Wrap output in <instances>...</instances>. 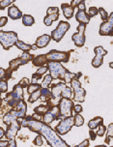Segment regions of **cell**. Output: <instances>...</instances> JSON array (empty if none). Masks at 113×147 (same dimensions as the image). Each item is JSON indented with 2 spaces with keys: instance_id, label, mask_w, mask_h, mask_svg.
<instances>
[{
  "instance_id": "cell-1",
  "label": "cell",
  "mask_w": 113,
  "mask_h": 147,
  "mask_svg": "<svg viewBox=\"0 0 113 147\" xmlns=\"http://www.w3.org/2000/svg\"><path fill=\"white\" fill-rule=\"evenodd\" d=\"M22 126L24 128H27L31 132L36 133L38 135H41L49 146L51 147H70L67 142L60 138V136L55 132L51 127L48 125H46L43 121L36 120L32 115L25 116L22 119Z\"/></svg>"
},
{
  "instance_id": "cell-2",
  "label": "cell",
  "mask_w": 113,
  "mask_h": 147,
  "mask_svg": "<svg viewBox=\"0 0 113 147\" xmlns=\"http://www.w3.org/2000/svg\"><path fill=\"white\" fill-rule=\"evenodd\" d=\"M71 52L72 51H60L57 49H51L46 54H40L35 56L32 60V63L36 67H43L48 65L49 62H59L67 63L69 61Z\"/></svg>"
},
{
  "instance_id": "cell-3",
  "label": "cell",
  "mask_w": 113,
  "mask_h": 147,
  "mask_svg": "<svg viewBox=\"0 0 113 147\" xmlns=\"http://www.w3.org/2000/svg\"><path fill=\"white\" fill-rule=\"evenodd\" d=\"M26 110H27V105H26L24 101H22L15 109H11L10 111H8L7 113L4 114L3 116L4 124L9 126L12 122L15 121V120L23 119L25 117Z\"/></svg>"
},
{
  "instance_id": "cell-4",
  "label": "cell",
  "mask_w": 113,
  "mask_h": 147,
  "mask_svg": "<svg viewBox=\"0 0 113 147\" xmlns=\"http://www.w3.org/2000/svg\"><path fill=\"white\" fill-rule=\"evenodd\" d=\"M34 55L30 54L29 52H23L22 55H20L18 57H17L15 59H13L9 62V67L6 70V78L7 80H9L10 78L12 77L13 72H15L18 68L22 65L27 64L28 62L32 61L34 59Z\"/></svg>"
},
{
  "instance_id": "cell-5",
  "label": "cell",
  "mask_w": 113,
  "mask_h": 147,
  "mask_svg": "<svg viewBox=\"0 0 113 147\" xmlns=\"http://www.w3.org/2000/svg\"><path fill=\"white\" fill-rule=\"evenodd\" d=\"M66 87L65 82H59L56 84L51 85V93L52 97L46 101V106L49 107V109H53L59 106L60 100L62 99V92Z\"/></svg>"
},
{
  "instance_id": "cell-6",
  "label": "cell",
  "mask_w": 113,
  "mask_h": 147,
  "mask_svg": "<svg viewBox=\"0 0 113 147\" xmlns=\"http://www.w3.org/2000/svg\"><path fill=\"white\" fill-rule=\"evenodd\" d=\"M23 88L20 87L18 84H15L13 88V91L10 93H7L6 97L3 101H5L8 104V106L15 109L22 101H23Z\"/></svg>"
},
{
  "instance_id": "cell-7",
  "label": "cell",
  "mask_w": 113,
  "mask_h": 147,
  "mask_svg": "<svg viewBox=\"0 0 113 147\" xmlns=\"http://www.w3.org/2000/svg\"><path fill=\"white\" fill-rule=\"evenodd\" d=\"M18 41L17 34L14 31H5L0 30V44L3 47L5 51H8L13 46H15V43Z\"/></svg>"
},
{
  "instance_id": "cell-8",
  "label": "cell",
  "mask_w": 113,
  "mask_h": 147,
  "mask_svg": "<svg viewBox=\"0 0 113 147\" xmlns=\"http://www.w3.org/2000/svg\"><path fill=\"white\" fill-rule=\"evenodd\" d=\"M48 69L49 71V75L53 80H61L64 82L65 76L69 71L63 66L59 62H49L48 65Z\"/></svg>"
},
{
  "instance_id": "cell-9",
  "label": "cell",
  "mask_w": 113,
  "mask_h": 147,
  "mask_svg": "<svg viewBox=\"0 0 113 147\" xmlns=\"http://www.w3.org/2000/svg\"><path fill=\"white\" fill-rule=\"evenodd\" d=\"M73 102L71 99L62 98L60 100L58 106L59 109V118H67L73 116Z\"/></svg>"
},
{
  "instance_id": "cell-10",
  "label": "cell",
  "mask_w": 113,
  "mask_h": 147,
  "mask_svg": "<svg viewBox=\"0 0 113 147\" xmlns=\"http://www.w3.org/2000/svg\"><path fill=\"white\" fill-rule=\"evenodd\" d=\"M71 25L68 22H65V20H61L59 22L58 25L55 29L51 32V39L55 42H60L63 39V37L65 36V34L67 33V31L70 29Z\"/></svg>"
},
{
  "instance_id": "cell-11",
  "label": "cell",
  "mask_w": 113,
  "mask_h": 147,
  "mask_svg": "<svg viewBox=\"0 0 113 147\" xmlns=\"http://www.w3.org/2000/svg\"><path fill=\"white\" fill-rule=\"evenodd\" d=\"M73 125H75V117L73 116L63 118L59 122V124L55 127V132L59 136H64L70 132Z\"/></svg>"
},
{
  "instance_id": "cell-12",
  "label": "cell",
  "mask_w": 113,
  "mask_h": 147,
  "mask_svg": "<svg viewBox=\"0 0 113 147\" xmlns=\"http://www.w3.org/2000/svg\"><path fill=\"white\" fill-rule=\"evenodd\" d=\"M71 85H72L71 88L73 89V93H75V95H73V101L78 102V103H83L86 96V91L85 89L81 87V83L79 82V80L75 78V80H72Z\"/></svg>"
},
{
  "instance_id": "cell-13",
  "label": "cell",
  "mask_w": 113,
  "mask_h": 147,
  "mask_svg": "<svg viewBox=\"0 0 113 147\" xmlns=\"http://www.w3.org/2000/svg\"><path fill=\"white\" fill-rule=\"evenodd\" d=\"M85 29L86 25L79 23L77 26V32L72 36V40L77 48H82L85 44Z\"/></svg>"
},
{
  "instance_id": "cell-14",
  "label": "cell",
  "mask_w": 113,
  "mask_h": 147,
  "mask_svg": "<svg viewBox=\"0 0 113 147\" xmlns=\"http://www.w3.org/2000/svg\"><path fill=\"white\" fill-rule=\"evenodd\" d=\"M100 35L113 37V12L109 15L106 22H104L100 26Z\"/></svg>"
},
{
  "instance_id": "cell-15",
  "label": "cell",
  "mask_w": 113,
  "mask_h": 147,
  "mask_svg": "<svg viewBox=\"0 0 113 147\" xmlns=\"http://www.w3.org/2000/svg\"><path fill=\"white\" fill-rule=\"evenodd\" d=\"M94 52L96 55L92 60V66L94 68H99L104 63V57L107 54V51H106L102 46H99L94 49Z\"/></svg>"
},
{
  "instance_id": "cell-16",
  "label": "cell",
  "mask_w": 113,
  "mask_h": 147,
  "mask_svg": "<svg viewBox=\"0 0 113 147\" xmlns=\"http://www.w3.org/2000/svg\"><path fill=\"white\" fill-rule=\"evenodd\" d=\"M22 127V123H20V120H15V121L12 122L11 124L8 126L7 130L5 131V138H6V140H15V138L17 135V132Z\"/></svg>"
},
{
  "instance_id": "cell-17",
  "label": "cell",
  "mask_w": 113,
  "mask_h": 147,
  "mask_svg": "<svg viewBox=\"0 0 113 147\" xmlns=\"http://www.w3.org/2000/svg\"><path fill=\"white\" fill-rule=\"evenodd\" d=\"M57 119H59V109H58V107L49 109L46 114H44L42 121H43L46 125H49V124H51L54 120H57Z\"/></svg>"
},
{
  "instance_id": "cell-18",
  "label": "cell",
  "mask_w": 113,
  "mask_h": 147,
  "mask_svg": "<svg viewBox=\"0 0 113 147\" xmlns=\"http://www.w3.org/2000/svg\"><path fill=\"white\" fill-rule=\"evenodd\" d=\"M8 16H9V18H11L13 20H20V18H22L23 14L17 6L11 5V6L8 8Z\"/></svg>"
},
{
  "instance_id": "cell-19",
  "label": "cell",
  "mask_w": 113,
  "mask_h": 147,
  "mask_svg": "<svg viewBox=\"0 0 113 147\" xmlns=\"http://www.w3.org/2000/svg\"><path fill=\"white\" fill-rule=\"evenodd\" d=\"M51 41V36L48 35V34H44L40 37H38V39L36 40V47L38 49H44L49 44V42Z\"/></svg>"
},
{
  "instance_id": "cell-20",
  "label": "cell",
  "mask_w": 113,
  "mask_h": 147,
  "mask_svg": "<svg viewBox=\"0 0 113 147\" xmlns=\"http://www.w3.org/2000/svg\"><path fill=\"white\" fill-rule=\"evenodd\" d=\"M75 20H77V22L82 23V24L85 25H87L90 22V17H89V15L85 11H80V10H78L77 14H75Z\"/></svg>"
},
{
  "instance_id": "cell-21",
  "label": "cell",
  "mask_w": 113,
  "mask_h": 147,
  "mask_svg": "<svg viewBox=\"0 0 113 147\" xmlns=\"http://www.w3.org/2000/svg\"><path fill=\"white\" fill-rule=\"evenodd\" d=\"M61 9L63 11V15L64 17L67 18V20H70L73 17V14H75V9L73 7H71L70 4L68 3H63L61 5Z\"/></svg>"
},
{
  "instance_id": "cell-22",
  "label": "cell",
  "mask_w": 113,
  "mask_h": 147,
  "mask_svg": "<svg viewBox=\"0 0 113 147\" xmlns=\"http://www.w3.org/2000/svg\"><path fill=\"white\" fill-rule=\"evenodd\" d=\"M102 124H104V118L101 116H97L95 118H93V119H91L90 121L88 122V127L90 130L93 131Z\"/></svg>"
},
{
  "instance_id": "cell-23",
  "label": "cell",
  "mask_w": 113,
  "mask_h": 147,
  "mask_svg": "<svg viewBox=\"0 0 113 147\" xmlns=\"http://www.w3.org/2000/svg\"><path fill=\"white\" fill-rule=\"evenodd\" d=\"M15 47H17L18 49L22 51L23 52H29V51H32V46H31V45L25 44V43H23L22 41H20V40L15 43Z\"/></svg>"
},
{
  "instance_id": "cell-24",
  "label": "cell",
  "mask_w": 113,
  "mask_h": 147,
  "mask_svg": "<svg viewBox=\"0 0 113 147\" xmlns=\"http://www.w3.org/2000/svg\"><path fill=\"white\" fill-rule=\"evenodd\" d=\"M59 18V14H55V15H49V16H46L44 18V23L46 26H50L53 22H56Z\"/></svg>"
},
{
  "instance_id": "cell-25",
  "label": "cell",
  "mask_w": 113,
  "mask_h": 147,
  "mask_svg": "<svg viewBox=\"0 0 113 147\" xmlns=\"http://www.w3.org/2000/svg\"><path fill=\"white\" fill-rule=\"evenodd\" d=\"M22 23L25 26H32L35 23V18L31 15H23L22 17Z\"/></svg>"
},
{
  "instance_id": "cell-26",
  "label": "cell",
  "mask_w": 113,
  "mask_h": 147,
  "mask_svg": "<svg viewBox=\"0 0 113 147\" xmlns=\"http://www.w3.org/2000/svg\"><path fill=\"white\" fill-rule=\"evenodd\" d=\"M52 97L51 90H49V88H42L41 89V99L46 103L48 99H50Z\"/></svg>"
},
{
  "instance_id": "cell-27",
  "label": "cell",
  "mask_w": 113,
  "mask_h": 147,
  "mask_svg": "<svg viewBox=\"0 0 113 147\" xmlns=\"http://www.w3.org/2000/svg\"><path fill=\"white\" fill-rule=\"evenodd\" d=\"M48 110H49V107L46 106V105H41V106L34 109V112H35L36 114H39V115H41V116H43V115L46 114Z\"/></svg>"
},
{
  "instance_id": "cell-28",
  "label": "cell",
  "mask_w": 113,
  "mask_h": 147,
  "mask_svg": "<svg viewBox=\"0 0 113 147\" xmlns=\"http://www.w3.org/2000/svg\"><path fill=\"white\" fill-rule=\"evenodd\" d=\"M40 89H42V85L41 84H38V83H30L29 85H28L27 87V93L29 94V95H31L32 93H34V92L40 90Z\"/></svg>"
},
{
  "instance_id": "cell-29",
  "label": "cell",
  "mask_w": 113,
  "mask_h": 147,
  "mask_svg": "<svg viewBox=\"0 0 113 147\" xmlns=\"http://www.w3.org/2000/svg\"><path fill=\"white\" fill-rule=\"evenodd\" d=\"M53 78H51L50 75H46V77L44 78V80L42 82V88H48L49 86H51V82Z\"/></svg>"
},
{
  "instance_id": "cell-30",
  "label": "cell",
  "mask_w": 113,
  "mask_h": 147,
  "mask_svg": "<svg viewBox=\"0 0 113 147\" xmlns=\"http://www.w3.org/2000/svg\"><path fill=\"white\" fill-rule=\"evenodd\" d=\"M40 98H41V89L31 94L30 97L28 98V102H29L30 104H33V103H35L36 101H38Z\"/></svg>"
},
{
  "instance_id": "cell-31",
  "label": "cell",
  "mask_w": 113,
  "mask_h": 147,
  "mask_svg": "<svg viewBox=\"0 0 113 147\" xmlns=\"http://www.w3.org/2000/svg\"><path fill=\"white\" fill-rule=\"evenodd\" d=\"M8 91V80L3 78L0 80V92L1 93H7Z\"/></svg>"
},
{
  "instance_id": "cell-32",
  "label": "cell",
  "mask_w": 113,
  "mask_h": 147,
  "mask_svg": "<svg viewBox=\"0 0 113 147\" xmlns=\"http://www.w3.org/2000/svg\"><path fill=\"white\" fill-rule=\"evenodd\" d=\"M73 96V91H72V88L71 87H68L66 86L64 88V90L62 92V98H66V99H71Z\"/></svg>"
},
{
  "instance_id": "cell-33",
  "label": "cell",
  "mask_w": 113,
  "mask_h": 147,
  "mask_svg": "<svg viewBox=\"0 0 113 147\" xmlns=\"http://www.w3.org/2000/svg\"><path fill=\"white\" fill-rule=\"evenodd\" d=\"M113 138V123L109 124L106 130V143H109V138Z\"/></svg>"
},
{
  "instance_id": "cell-34",
  "label": "cell",
  "mask_w": 113,
  "mask_h": 147,
  "mask_svg": "<svg viewBox=\"0 0 113 147\" xmlns=\"http://www.w3.org/2000/svg\"><path fill=\"white\" fill-rule=\"evenodd\" d=\"M14 2L15 0H2V1H0V10H4L5 8L10 7L14 4Z\"/></svg>"
},
{
  "instance_id": "cell-35",
  "label": "cell",
  "mask_w": 113,
  "mask_h": 147,
  "mask_svg": "<svg viewBox=\"0 0 113 147\" xmlns=\"http://www.w3.org/2000/svg\"><path fill=\"white\" fill-rule=\"evenodd\" d=\"M73 117H75V126H77V127H80V126L83 125L84 118L81 116L80 114H75Z\"/></svg>"
},
{
  "instance_id": "cell-36",
  "label": "cell",
  "mask_w": 113,
  "mask_h": 147,
  "mask_svg": "<svg viewBox=\"0 0 113 147\" xmlns=\"http://www.w3.org/2000/svg\"><path fill=\"white\" fill-rule=\"evenodd\" d=\"M99 14L101 15V18H102V22H106L107 18H108V17H109V15L107 14V12L102 7L99 8Z\"/></svg>"
},
{
  "instance_id": "cell-37",
  "label": "cell",
  "mask_w": 113,
  "mask_h": 147,
  "mask_svg": "<svg viewBox=\"0 0 113 147\" xmlns=\"http://www.w3.org/2000/svg\"><path fill=\"white\" fill-rule=\"evenodd\" d=\"M106 130H107V128L104 124L100 125L99 127H98V132H97V136H104V134H106Z\"/></svg>"
},
{
  "instance_id": "cell-38",
  "label": "cell",
  "mask_w": 113,
  "mask_h": 147,
  "mask_svg": "<svg viewBox=\"0 0 113 147\" xmlns=\"http://www.w3.org/2000/svg\"><path fill=\"white\" fill-rule=\"evenodd\" d=\"M17 84L20 85L22 88H25V87L27 88V87H28V85L30 84V80H28L27 78H23L22 80L17 83Z\"/></svg>"
},
{
  "instance_id": "cell-39",
  "label": "cell",
  "mask_w": 113,
  "mask_h": 147,
  "mask_svg": "<svg viewBox=\"0 0 113 147\" xmlns=\"http://www.w3.org/2000/svg\"><path fill=\"white\" fill-rule=\"evenodd\" d=\"M43 138H43V136H42L41 135H38L35 138H34L33 143L35 144V145H37V146H42V145H43V143H44Z\"/></svg>"
},
{
  "instance_id": "cell-40",
  "label": "cell",
  "mask_w": 113,
  "mask_h": 147,
  "mask_svg": "<svg viewBox=\"0 0 113 147\" xmlns=\"http://www.w3.org/2000/svg\"><path fill=\"white\" fill-rule=\"evenodd\" d=\"M55 14H59V8L57 7H49L46 10V16L49 15H55Z\"/></svg>"
},
{
  "instance_id": "cell-41",
  "label": "cell",
  "mask_w": 113,
  "mask_h": 147,
  "mask_svg": "<svg viewBox=\"0 0 113 147\" xmlns=\"http://www.w3.org/2000/svg\"><path fill=\"white\" fill-rule=\"evenodd\" d=\"M98 13H99V9H98V8H96V7H90V8H89V10H88V15H89V17H90V18L95 17V16L98 15Z\"/></svg>"
},
{
  "instance_id": "cell-42",
  "label": "cell",
  "mask_w": 113,
  "mask_h": 147,
  "mask_svg": "<svg viewBox=\"0 0 113 147\" xmlns=\"http://www.w3.org/2000/svg\"><path fill=\"white\" fill-rule=\"evenodd\" d=\"M46 71H48V66H43V67H40L39 68L38 70H37V74H38V75H41V76H43L44 74H46Z\"/></svg>"
},
{
  "instance_id": "cell-43",
  "label": "cell",
  "mask_w": 113,
  "mask_h": 147,
  "mask_svg": "<svg viewBox=\"0 0 113 147\" xmlns=\"http://www.w3.org/2000/svg\"><path fill=\"white\" fill-rule=\"evenodd\" d=\"M82 107L80 106V105H75V106H73V111H75V113L77 114H80L81 112H82Z\"/></svg>"
},
{
  "instance_id": "cell-44",
  "label": "cell",
  "mask_w": 113,
  "mask_h": 147,
  "mask_svg": "<svg viewBox=\"0 0 113 147\" xmlns=\"http://www.w3.org/2000/svg\"><path fill=\"white\" fill-rule=\"evenodd\" d=\"M42 77H43V76L38 75L37 73L33 74V75H32V80H31V83H37V81H38L39 80H41Z\"/></svg>"
},
{
  "instance_id": "cell-45",
  "label": "cell",
  "mask_w": 113,
  "mask_h": 147,
  "mask_svg": "<svg viewBox=\"0 0 113 147\" xmlns=\"http://www.w3.org/2000/svg\"><path fill=\"white\" fill-rule=\"evenodd\" d=\"M8 22V18L7 17H1L0 18V27H3L7 24Z\"/></svg>"
},
{
  "instance_id": "cell-46",
  "label": "cell",
  "mask_w": 113,
  "mask_h": 147,
  "mask_svg": "<svg viewBox=\"0 0 113 147\" xmlns=\"http://www.w3.org/2000/svg\"><path fill=\"white\" fill-rule=\"evenodd\" d=\"M89 144H90V142H89V140H84L80 144H78V145L75 146V147H88Z\"/></svg>"
},
{
  "instance_id": "cell-47",
  "label": "cell",
  "mask_w": 113,
  "mask_h": 147,
  "mask_svg": "<svg viewBox=\"0 0 113 147\" xmlns=\"http://www.w3.org/2000/svg\"><path fill=\"white\" fill-rule=\"evenodd\" d=\"M80 2H81V0H73L70 5H71V7H73V9H75V8L78 7V5L80 4Z\"/></svg>"
},
{
  "instance_id": "cell-48",
  "label": "cell",
  "mask_w": 113,
  "mask_h": 147,
  "mask_svg": "<svg viewBox=\"0 0 113 147\" xmlns=\"http://www.w3.org/2000/svg\"><path fill=\"white\" fill-rule=\"evenodd\" d=\"M3 78H6V70H4L3 68L0 67V80H3Z\"/></svg>"
},
{
  "instance_id": "cell-49",
  "label": "cell",
  "mask_w": 113,
  "mask_h": 147,
  "mask_svg": "<svg viewBox=\"0 0 113 147\" xmlns=\"http://www.w3.org/2000/svg\"><path fill=\"white\" fill-rule=\"evenodd\" d=\"M78 10H80V11H85V1H83V0H81L80 4L78 5Z\"/></svg>"
},
{
  "instance_id": "cell-50",
  "label": "cell",
  "mask_w": 113,
  "mask_h": 147,
  "mask_svg": "<svg viewBox=\"0 0 113 147\" xmlns=\"http://www.w3.org/2000/svg\"><path fill=\"white\" fill-rule=\"evenodd\" d=\"M8 144H9V140H0V147H7Z\"/></svg>"
},
{
  "instance_id": "cell-51",
  "label": "cell",
  "mask_w": 113,
  "mask_h": 147,
  "mask_svg": "<svg viewBox=\"0 0 113 147\" xmlns=\"http://www.w3.org/2000/svg\"><path fill=\"white\" fill-rule=\"evenodd\" d=\"M7 147H17V142H15V140H9V144H8Z\"/></svg>"
},
{
  "instance_id": "cell-52",
  "label": "cell",
  "mask_w": 113,
  "mask_h": 147,
  "mask_svg": "<svg viewBox=\"0 0 113 147\" xmlns=\"http://www.w3.org/2000/svg\"><path fill=\"white\" fill-rule=\"evenodd\" d=\"M89 134H90V140H96V136H97V133L95 134L92 130L90 131V132H89Z\"/></svg>"
},
{
  "instance_id": "cell-53",
  "label": "cell",
  "mask_w": 113,
  "mask_h": 147,
  "mask_svg": "<svg viewBox=\"0 0 113 147\" xmlns=\"http://www.w3.org/2000/svg\"><path fill=\"white\" fill-rule=\"evenodd\" d=\"M5 136V131H4V129L2 128V127H0V140H1L2 138Z\"/></svg>"
},
{
  "instance_id": "cell-54",
  "label": "cell",
  "mask_w": 113,
  "mask_h": 147,
  "mask_svg": "<svg viewBox=\"0 0 113 147\" xmlns=\"http://www.w3.org/2000/svg\"><path fill=\"white\" fill-rule=\"evenodd\" d=\"M38 49V48L36 47V45H33V46H32V51H35V49Z\"/></svg>"
},
{
  "instance_id": "cell-55",
  "label": "cell",
  "mask_w": 113,
  "mask_h": 147,
  "mask_svg": "<svg viewBox=\"0 0 113 147\" xmlns=\"http://www.w3.org/2000/svg\"><path fill=\"white\" fill-rule=\"evenodd\" d=\"M109 67L111 68V69H113V62H110L109 63Z\"/></svg>"
},
{
  "instance_id": "cell-56",
  "label": "cell",
  "mask_w": 113,
  "mask_h": 147,
  "mask_svg": "<svg viewBox=\"0 0 113 147\" xmlns=\"http://www.w3.org/2000/svg\"><path fill=\"white\" fill-rule=\"evenodd\" d=\"M2 104V99H1V92H0V106H1Z\"/></svg>"
},
{
  "instance_id": "cell-57",
  "label": "cell",
  "mask_w": 113,
  "mask_h": 147,
  "mask_svg": "<svg viewBox=\"0 0 113 147\" xmlns=\"http://www.w3.org/2000/svg\"><path fill=\"white\" fill-rule=\"evenodd\" d=\"M95 147H107V146L106 145H97Z\"/></svg>"
},
{
  "instance_id": "cell-58",
  "label": "cell",
  "mask_w": 113,
  "mask_h": 147,
  "mask_svg": "<svg viewBox=\"0 0 113 147\" xmlns=\"http://www.w3.org/2000/svg\"><path fill=\"white\" fill-rule=\"evenodd\" d=\"M112 147H113V146H112Z\"/></svg>"
}]
</instances>
